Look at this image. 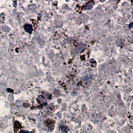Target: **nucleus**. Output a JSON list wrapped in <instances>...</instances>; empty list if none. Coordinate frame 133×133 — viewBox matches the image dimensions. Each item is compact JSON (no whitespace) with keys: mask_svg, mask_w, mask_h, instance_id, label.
I'll list each match as a JSON object with an SVG mask.
<instances>
[{"mask_svg":"<svg viewBox=\"0 0 133 133\" xmlns=\"http://www.w3.org/2000/svg\"><path fill=\"white\" fill-rule=\"evenodd\" d=\"M25 30L28 32H31L32 31V26L30 24H28L25 26Z\"/></svg>","mask_w":133,"mask_h":133,"instance_id":"1","label":"nucleus"}]
</instances>
